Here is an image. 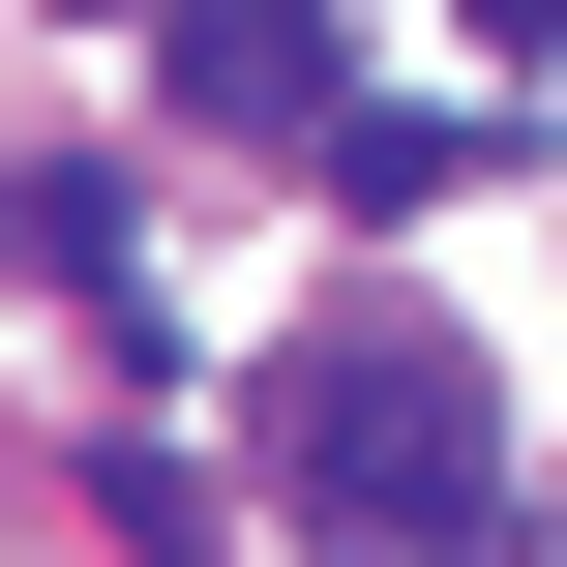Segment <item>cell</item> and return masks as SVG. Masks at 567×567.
I'll list each match as a JSON object with an SVG mask.
<instances>
[{
	"instance_id": "obj_1",
	"label": "cell",
	"mask_w": 567,
	"mask_h": 567,
	"mask_svg": "<svg viewBox=\"0 0 567 567\" xmlns=\"http://www.w3.org/2000/svg\"><path fill=\"white\" fill-rule=\"evenodd\" d=\"M269 478L359 567H508V389H478L419 299H329V329L269 359Z\"/></svg>"
},
{
	"instance_id": "obj_3",
	"label": "cell",
	"mask_w": 567,
	"mask_h": 567,
	"mask_svg": "<svg viewBox=\"0 0 567 567\" xmlns=\"http://www.w3.org/2000/svg\"><path fill=\"white\" fill-rule=\"evenodd\" d=\"M478 30H508V60H538V30H567V0H478Z\"/></svg>"
},
{
	"instance_id": "obj_2",
	"label": "cell",
	"mask_w": 567,
	"mask_h": 567,
	"mask_svg": "<svg viewBox=\"0 0 567 567\" xmlns=\"http://www.w3.org/2000/svg\"><path fill=\"white\" fill-rule=\"evenodd\" d=\"M179 120H329V0H150Z\"/></svg>"
}]
</instances>
